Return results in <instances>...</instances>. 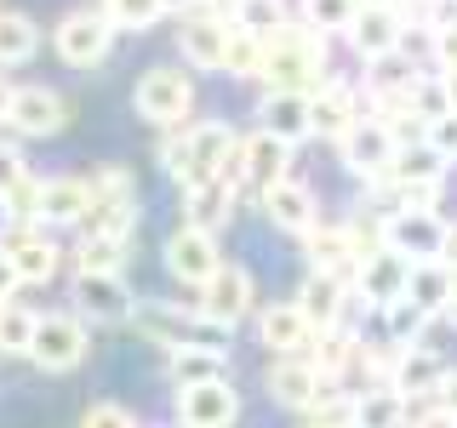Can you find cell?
<instances>
[{
    "label": "cell",
    "mask_w": 457,
    "mask_h": 428,
    "mask_svg": "<svg viewBox=\"0 0 457 428\" xmlns=\"http://www.w3.org/2000/svg\"><path fill=\"white\" fill-rule=\"evenodd\" d=\"M137 223V189L120 166H97L86 177V218H80V240H120Z\"/></svg>",
    "instance_id": "6da1fadb"
},
{
    "label": "cell",
    "mask_w": 457,
    "mask_h": 428,
    "mask_svg": "<svg viewBox=\"0 0 457 428\" xmlns=\"http://www.w3.org/2000/svg\"><path fill=\"white\" fill-rule=\"evenodd\" d=\"M263 80L269 92H309L320 80V63H326V40H314V29H269L263 35Z\"/></svg>",
    "instance_id": "7a4b0ae2"
},
{
    "label": "cell",
    "mask_w": 457,
    "mask_h": 428,
    "mask_svg": "<svg viewBox=\"0 0 457 428\" xmlns=\"http://www.w3.org/2000/svg\"><path fill=\"white\" fill-rule=\"evenodd\" d=\"M137 332L149 342H161L171 354H223L228 349V325L206 320V314H183V309H166V303H137Z\"/></svg>",
    "instance_id": "3957f363"
},
{
    "label": "cell",
    "mask_w": 457,
    "mask_h": 428,
    "mask_svg": "<svg viewBox=\"0 0 457 428\" xmlns=\"http://www.w3.org/2000/svg\"><path fill=\"white\" fill-rule=\"evenodd\" d=\"M52 46H57V57H63L69 69H92V63H104L109 46H114V23L104 12H69V18L57 23Z\"/></svg>",
    "instance_id": "277c9868"
},
{
    "label": "cell",
    "mask_w": 457,
    "mask_h": 428,
    "mask_svg": "<svg viewBox=\"0 0 457 428\" xmlns=\"http://www.w3.org/2000/svg\"><path fill=\"white\" fill-rule=\"evenodd\" d=\"M240 171V143L228 126H195L189 132V160H183V177L178 183H206V177H228L235 183ZM240 189V183H235Z\"/></svg>",
    "instance_id": "5b68a950"
},
{
    "label": "cell",
    "mask_w": 457,
    "mask_h": 428,
    "mask_svg": "<svg viewBox=\"0 0 457 428\" xmlns=\"http://www.w3.org/2000/svg\"><path fill=\"white\" fill-rule=\"evenodd\" d=\"M29 360H35L40 371H75L86 360V325L75 320V314H46V320H35Z\"/></svg>",
    "instance_id": "8992f818"
},
{
    "label": "cell",
    "mask_w": 457,
    "mask_h": 428,
    "mask_svg": "<svg viewBox=\"0 0 457 428\" xmlns=\"http://www.w3.org/2000/svg\"><path fill=\"white\" fill-rule=\"evenodd\" d=\"M0 251L12 257V268H18V280H23V285H46V280L57 275V263H63L57 240H52L40 223H18L6 240H0Z\"/></svg>",
    "instance_id": "52a82bcc"
},
{
    "label": "cell",
    "mask_w": 457,
    "mask_h": 428,
    "mask_svg": "<svg viewBox=\"0 0 457 428\" xmlns=\"http://www.w3.org/2000/svg\"><path fill=\"white\" fill-rule=\"evenodd\" d=\"M195 109V86L183 80V69H149L137 80V114L154 126H171Z\"/></svg>",
    "instance_id": "ba28073f"
},
{
    "label": "cell",
    "mask_w": 457,
    "mask_h": 428,
    "mask_svg": "<svg viewBox=\"0 0 457 428\" xmlns=\"http://www.w3.org/2000/svg\"><path fill=\"white\" fill-rule=\"evenodd\" d=\"M6 126L23 137H57L69 126V103L46 86H18L12 92V109H6Z\"/></svg>",
    "instance_id": "9c48e42d"
},
{
    "label": "cell",
    "mask_w": 457,
    "mask_h": 428,
    "mask_svg": "<svg viewBox=\"0 0 457 428\" xmlns=\"http://www.w3.org/2000/svg\"><path fill=\"white\" fill-rule=\"evenodd\" d=\"M178 417L183 428H235L240 417V399L235 389L218 377V383H195V389H178Z\"/></svg>",
    "instance_id": "30bf717a"
},
{
    "label": "cell",
    "mask_w": 457,
    "mask_h": 428,
    "mask_svg": "<svg viewBox=\"0 0 457 428\" xmlns=\"http://www.w3.org/2000/svg\"><path fill=\"white\" fill-rule=\"evenodd\" d=\"M246 309H252V275L240 263H223L218 275L200 285V314H206V320H218V325H228V332H235V320Z\"/></svg>",
    "instance_id": "8fae6325"
},
{
    "label": "cell",
    "mask_w": 457,
    "mask_h": 428,
    "mask_svg": "<svg viewBox=\"0 0 457 428\" xmlns=\"http://www.w3.org/2000/svg\"><path fill=\"white\" fill-rule=\"evenodd\" d=\"M166 268H171V275H178V280H189V285H206L212 275H218V240H212L206 235V228H178V235H171L166 240Z\"/></svg>",
    "instance_id": "7c38bea8"
},
{
    "label": "cell",
    "mask_w": 457,
    "mask_h": 428,
    "mask_svg": "<svg viewBox=\"0 0 457 428\" xmlns=\"http://www.w3.org/2000/svg\"><path fill=\"white\" fill-rule=\"evenodd\" d=\"M440 235H446V228L435 223V211H395V218L383 223V246L400 251L406 263H428V257H440Z\"/></svg>",
    "instance_id": "4fadbf2b"
},
{
    "label": "cell",
    "mask_w": 457,
    "mask_h": 428,
    "mask_svg": "<svg viewBox=\"0 0 457 428\" xmlns=\"http://www.w3.org/2000/svg\"><path fill=\"white\" fill-rule=\"evenodd\" d=\"M286 160H292V143H280V137H269V132H257L240 143V171H235V183H246V189H275V183L286 177Z\"/></svg>",
    "instance_id": "5bb4252c"
},
{
    "label": "cell",
    "mask_w": 457,
    "mask_h": 428,
    "mask_svg": "<svg viewBox=\"0 0 457 428\" xmlns=\"http://www.w3.org/2000/svg\"><path fill=\"white\" fill-rule=\"evenodd\" d=\"M337 149H343V166L349 171H389V160H395V137H389V126L383 120H354L349 132L337 137Z\"/></svg>",
    "instance_id": "9a60e30c"
},
{
    "label": "cell",
    "mask_w": 457,
    "mask_h": 428,
    "mask_svg": "<svg viewBox=\"0 0 457 428\" xmlns=\"http://www.w3.org/2000/svg\"><path fill=\"white\" fill-rule=\"evenodd\" d=\"M75 309H86L92 320H126V314H132V292H126L120 275L80 268V275H75Z\"/></svg>",
    "instance_id": "2e32d148"
},
{
    "label": "cell",
    "mask_w": 457,
    "mask_h": 428,
    "mask_svg": "<svg viewBox=\"0 0 457 428\" xmlns=\"http://www.w3.org/2000/svg\"><path fill=\"white\" fill-rule=\"evenodd\" d=\"M406 280H411V263L400 251H371V257H361V292L371 297L378 309H389V303H400L406 297Z\"/></svg>",
    "instance_id": "e0dca14e"
},
{
    "label": "cell",
    "mask_w": 457,
    "mask_h": 428,
    "mask_svg": "<svg viewBox=\"0 0 457 428\" xmlns=\"http://www.w3.org/2000/svg\"><path fill=\"white\" fill-rule=\"evenodd\" d=\"M80 218H86V177L40 183V211H35L40 228H80Z\"/></svg>",
    "instance_id": "ac0fdd59"
},
{
    "label": "cell",
    "mask_w": 457,
    "mask_h": 428,
    "mask_svg": "<svg viewBox=\"0 0 457 428\" xmlns=\"http://www.w3.org/2000/svg\"><path fill=\"white\" fill-rule=\"evenodd\" d=\"M349 40H354V52L366 57H383V52H400V6H366V12H354V23H349Z\"/></svg>",
    "instance_id": "d6986e66"
},
{
    "label": "cell",
    "mask_w": 457,
    "mask_h": 428,
    "mask_svg": "<svg viewBox=\"0 0 457 428\" xmlns=\"http://www.w3.org/2000/svg\"><path fill=\"white\" fill-rule=\"evenodd\" d=\"M389 377H395L400 399H435L440 383H446V366H440L428 349H411V354H400V360L389 366Z\"/></svg>",
    "instance_id": "ffe728a7"
},
{
    "label": "cell",
    "mask_w": 457,
    "mask_h": 428,
    "mask_svg": "<svg viewBox=\"0 0 457 428\" xmlns=\"http://www.w3.org/2000/svg\"><path fill=\"white\" fill-rule=\"evenodd\" d=\"M263 132L280 137V143H297L309 137V92H269L263 97Z\"/></svg>",
    "instance_id": "44dd1931"
},
{
    "label": "cell",
    "mask_w": 457,
    "mask_h": 428,
    "mask_svg": "<svg viewBox=\"0 0 457 428\" xmlns=\"http://www.w3.org/2000/svg\"><path fill=\"white\" fill-rule=\"evenodd\" d=\"M263 211L280 228H292V235H309L314 228V194L303 189V183H292V177H280L275 189H263Z\"/></svg>",
    "instance_id": "7402d4cb"
},
{
    "label": "cell",
    "mask_w": 457,
    "mask_h": 428,
    "mask_svg": "<svg viewBox=\"0 0 457 428\" xmlns=\"http://www.w3.org/2000/svg\"><path fill=\"white\" fill-rule=\"evenodd\" d=\"M452 292H457V268H446V263H440V257H428V263H411L406 297H411V303H418L423 314L446 309V303H452Z\"/></svg>",
    "instance_id": "603a6c76"
},
{
    "label": "cell",
    "mask_w": 457,
    "mask_h": 428,
    "mask_svg": "<svg viewBox=\"0 0 457 428\" xmlns=\"http://www.w3.org/2000/svg\"><path fill=\"white\" fill-rule=\"evenodd\" d=\"M183 206H189V218L195 228H218L228 223V211H235V183L228 177H206V183H189V194H183Z\"/></svg>",
    "instance_id": "cb8c5ba5"
},
{
    "label": "cell",
    "mask_w": 457,
    "mask_h": 428,
    "mask_svg": "<svg viewBox=\"0 0 457 428\" xmlns=\"http://www.w3.org/2000/svg\"><path fill=\"white\" fill-rule=\"evenodd\" d=\"M314 389H320V377H314V366H309V360H297V354L275 360V371H269V394H275L280 406H292V411H309Z\"/></svg>",
    "instance_id": "d4e9b609"
},
{
    "label": "cell",
    "mask_w": 457,
    "mask_h": 428,
    "mask_svg": "<svg viewBox=\"0 0 457 428\" xmlns=\"http://www.w3.org/2000/svg\"><path fill=\"white\" fill-rule=\"evenodd\" d=\"M297 309H303V320H309V325L332 332V325H337V314H343V285H337V275L314 268V275L303 280V292H297Z\"/></svg>",
    "instance_id": "484cf974"
},
{
    "label": "cell",
    "mask_w": 457,
    "mask_h": 428,
    "mask_svg": "<svg viewBox=\"0 0 457 428\" xmlns=\"http://www.w3.org/2000/svg\"><path fill=\"white\" fill-rule=\"evenodd\" d=\"M309 332H314V325L303 320V309H297V303L263 309V342H269L275 354H303V349H309Z\"/></svg>",
    "instance_id": "4316f807"
},
{
    "label": "cell",
    "mask_w": 457,
    "mask_h": 428,
    "mask_svg": "<svg viewBox=\"0 0 457 428\" xmlns=\"http://www.w3.org/2000/svg\"><path fill=\"white\" fill-rule=\"evenodd\" d=\"M178 46H183V57H189L195 69H223L228 29L212 23V18H189V23H183V35H178Z\"/></svg>",
    "instance_id": "83f0119b"
},
{
    "label": "cell",
    "mask_w": 457,
    "mask_h": 428,
    "mask_svg": "<svg viewBox=\"0 0 457 428\" xmlns=\"http://www.w3.org/2000/svg\"><path fill=\"white\" fill-rule=\"evenodd\" d=\"M309 126L326 137H343L354 126V97L343 92V86H320V92L309 97Z\"/></svg>",
    "instance_id": "f1b7e54d"
},
{
    "label": "cell",
    "mask_w": 457,
    "mask_h": 428,
    "mask_svg": "<svg viewBox=\"0 0 457 428\" xmlns=\"http://www.w3.org/2000/svg\"><path fill=\"white\" fill-rule=\"evenodd\" d=\"M40 52V29L23 12H0V69H18Z\"/></svg>",
    "instance_id": "f546056e"
},
{
    "label": "cell",
    "mask_w": 457,
    "mask_h": 428,
    "mask_svg": "<svg viewBox=\"0 0 457 428\" xmlns=\"http://www.w3.org/2000/svg\"><path fill=\"white\" fill-rule=\"evenodd\" d=\"M440 166H446L440 149H428V143H400L395 160H389V177L395 183H440Z\"/></svg>",
    "instance_id": "4dcf8cb0"
},
{
    "label": "cell",
    "mask_w": 457,
    "mask_h": 428,
    "mask_svg": "<svg viewBox=\"0 0 457 428\" xmlns=\"http://www.w3.org/2000/svg\"><path fill=\"white\" fill-rule=\"evenodd\" d=\"M309 257L326 268V275H337L343 263H361L349 246V228H309Z\"/></svg>",
    "instance_id": "1f68e13d"
},
{
    "label": "cell",
    "mask_w": 457,
    "mask_h": 428,
    "mask_svg": "<svg viewBox=\"0 0 457 428\" xmlns=\"http://www.w3.org/2000/svg\"><path fill=\"white\" fill-rule=\"evenodd\" d=\"M263 35H252V29H228V52H223V69H235V75H263Z\"/></svg>",
    "instance_id": "d6a6232c"
},
{
    "label": "cell",
    "mask_w": 457,
    "mask_h": 428,
    "mask_svg": "<svg viewBox=\"0 0 457 428\" xmlns=\"http://www.w3.org/2000/svg\"><path fill=\"white\" fill-rule=\"evenodd\" d=\"M35 320H40V314H29L23 303H0V354H29V342H35Z\"/></svg>",
    "instance_id": "836d02e7"
},
{
    "label": "cell",
    "mask_w": 457,
    "mask_h": 428,
    "mask_svg": "<svg viewBox=\"0 0 457 428\" xmlns=\"http://www.w3.org/2000/svg\"><path fill=\"white\" fill-rule=\"evenodd\" d=\"M354 428H400V394L395 389H371L354 399Z\"/></svg>",
    "instance_id": "e575fe53"
},
{
    "label": "cell",
    "mask_w": 457,
    "mask_h": 428,
    "mask_svg": "<svg viewBox=\"0 0 457 428\" xmlns=\"http://www.w3.org/2000/svg\"><path fill=\"white\" fill-rule=\"evenodd\" d=\"M223 377V354H178V360H171V383H178V389H195V383H218Z\"/></svg>",
    "instance_id": "d590c367"
},
{
    "label": "cell",
    "mask_w": 457,
    "mask_h": 428,
    "mask_svg": "<svg viewBox=\"0 0 457 428\" xmlns=\"http://www.w3.org/2000/svg\"><path fill=\"white\" fill-rule=\"evenodd\" d=\"M0 211H6L12 223H35V211H40V177L35 171H23V177L0 194Z\"/></svg>",
    "instance_id": "8d00e7d4"
},
{
    "label": "cell",
    "mask_w": 457,
    "mask_h": 428,
    "mask_svg": "<svg viewBox=\"0 0 457 428\" xmlns=\"http://www.w3.org/2000/svg\"><path fill=\"white\" fill-rule=\"evenodd\" d=\"M354 12H361V0H303V18H309V29H320V35L349 29Z\"/></svg>",
    "instance_id": "74e56055"
},
{
    "label": "cell",
    "mask_w": 457,
    "mask_h": 428,
    "mask_svg": "<svg viewBox=\"0 0 457 428\" xmlns=\"http://www.w3.org/2000/svg\"><path fill=\"white\" fill-rule=\"evenodd\" d=\"M371 86H378V92H400V86H418V69H411L400 52H383V57H371Z\"/></svg>",
    "instance_id": "f35d334b"
},
{
    "label": "cell",
    "mask_w": 457,
    "mask_h": 428,
    "mask_svg": "<svg viewBox=\"0 0 457 428\" xmlns=\"http://www.w3.org/2000/svg\"><path fill=\"white\" fill-rule=\"evenodd\" d=\"M104 18L114 29H149L161 18V0H104Z\"/></svg>",
    "instance_id": "ab89813d"
},
{
    "label": "cell",
    "mask_w": 457,
    "mask_h": 428,
    "mask_svg": "<svg viewBox=\"0 0 457 428\" xmlns=\"http://www.w3.org/2000/svg\"><path fill=\"white\" fill-rule=\"evenodd\" d=\"M235 23L252 35H269V29H280V0H235Z\"/></svg>",
    "instance_id": "60d3db41"
},
{
    "label": "cell",
    "mask_w": 457,
    "mask_h": 428,
    "mask_svg": "<svg viewBox=\"0 0 457 428\" xmlns=\"http://www.w3.org/2000/svg\"><path fill=\"white\" fill-rule=\"evenodd\" d=\"M383 314H389V332H395L400 342H418V337H423V325H428V314H423L418 303H411V297H400V303H389Z\"/></svg>",
    "instance_id": "b9f144b4"
},
{
    "label": "cell",
    "mask_w": 457,
    "mask_h": 428,
    "mask_svg": "<svg viewBox=\"0 0 457 428\" xmlns=\"http://www.w3.org/2000/svg\"><path fill=\"white\" fill-rule=\"evenodd\" d=\"M120 240H80V268H97V275H114V263H120Z\"/></svg>",
    "instance_id": "7bdbcfd3"
},
{
    "label": "cell",
    "mask_w": 457,
    "mask_h": 428,
    "mask_svg": "<svg viewBox=\"0 0 457 428\" xmlns=\"http://www.w3.org/2000/svg\"><path fill=\"white\" fill-rule=\"evenodd\" d=\"M428 149H440L446 160H457V109H440L428 120Z\"/></svg>",
    "instance_id": "ee69618b"
},
{
    "label": "cell",
    "mask_w": 457,
    "mask_h": 428,
    "mask_svg": "<svg viewBox=\"0 0 457 428\" xmlns=\"http://www.w3.org/2000/svg\"><path fill=\"white\" fill-rule=\"evenodd\" d=\"M80 428H137V417L126 406H114V399H104V406H92L86 411V423Z\"/></svg>",
    "instance_id": "f6af8a7d"
},
{
    "label": "cell",
    "mask_w": 457,
    "mask_h": 428,
    "mask_svg": "<svg viewBox=\"0 0 457 428\" xmlns=\"http://www.w3.org/2000/svg\"><path fill=\"white\" fill-rule=\"evenodd\" d=\"M440 183H400V211H435Z\"/></svg>",
    "instance_id": "bcb514c9"
},
{
    "label": "cell",
    "mask_w": 457,
    "mask_h": 428,
    "mask_svg": "<svg viewBox=\"0 0 457 428\" xmlns=\"http://www.w3.org/2000/svg\"><path fill=\"white\" fill-rule=\"evenodd\" d=\"M23 171H29V160H23V149H18V143H0V194H6L12 183L23 177Z\"/></svg>",
    "instance_id": "7dc6e473"
},
{
    "label": "cell",
    "mask_w": 457,
    "mask_h": 428,
    "mask_svg": "<svg viewBox=\"0 0 457 428\" xmlns=\"http://www.w3.org/2000/svg\"><path fill=\"white\" fill-rule=\"evenodd\" d=\"M435 57H440V69H457V23H440V35H435Z\"/></svg>",
    "instance_id": "c3c4849f"
},
{
    "label": "cell",
    "mask_w": 457,
    "mask_h": 428,
    "mask_svg": "<svg viewBox=\"0 0 457 428\" xmlns=\"http://www.w3.org/2000/svg\"><path fill=\"white\" fill-rule=\"evenodd\" d=\"M18 285H23V280H18V268H12V257L0 251V303H12V297H18Z\"/></svg>",
    "instance_id": "681fc988"
},
{
    "label": "cell",
    "mask_w": 457,
    "mask_h": 428,
    "mask_svg": "<svg viewBox=\"0 0 457 428\" xmlns=\"http://www.w3.org/2000/svg\"><path fill=\"white\" fill-rule=\"evenodd\" d=\"M418 428H457V411L435 406V411H423V423H418Z\"/></svg>",
    "instance_id": "f907efd6"
},
{
    "label": "cell",
    "mask_w": 457,
    "mask_h": 428,
    "mask_svg": "<svg viewBox=\"0 0 457 428\" xmlns=\"http://www.w3.org/2000/svg\"><path fill=\"white\" fill-rule=\"evenodd\" d=\"M440 263H446V268H457V223L446 228V235H440Z\"/></svg>",
    "instance_id": "816d5d0a"
},
{
    "label": "cell",
    "mask_w": 457,
    "mask_h": 428,
    "mask_svg": "<svg viewBox=\"0 0 457 428\" xmlns=\"http://www.w3.org/2000/svg\"><path fill=\"white\" fill-rule=\"evenodd\" d=\"M440 406H446V411H457V371H446V383H440Z\"/></svg>",
    "instance_id": "f5cc1de1"
},
{
    "label": "cell",
    "mask_w": 457,
    "mask_h": 428,
    "mask_svg": "<svg viewBox=\"0 0 457 428\" xmlns=\"http://www.w3.org/2000/svg\"><path fill=\"white\" fill-rule=\"evenodd\" d=\"M440 97H446V109H457V69H446V86H440Z\"/></svg>",
    "instance_id": "db71d44e"
},
{
    "label": "cell",
    "mask_w": 457,
    "mask_h": 428,
    "mask_svg": "<svg viewBox=\"0 0 457 428\" xmlns=\"http://www.w3.org/2000/svg\"><path fill=\"white\" fill-rule=\"evenodd\" d=\"M12 92H18V86H12V80H0V126H6V109H12Z\"/></svg>",
    "instance_id": "11a10c76"
},
{
    "label": "cell",
    "mask_w": 457,
    "mask_h": 428,
    "mask_svg": "<svg viewBox=\"0 0 457 428\" xmlns=\"http://www.w3.org/2000/svg\"><path fill=\"white\" fill-rule=\"evenodd\" d=\"M183 6H195V0H161V12H183Z\"/></svg>",
    "instance_id": "9f6ffc18"
},
{
    "label": "cell",
    "mask_w": 457,
    "mask_h": 428,
    "mask_svg": "<svg viewBox=\"0 0 457 428\" xmlns=\"http://www.w3.org/2000/svg\"><path fill=\"white\" fill-rule=\"evenodd\" d=\"M446 314H452V325H457V292H452V303H446Z\"/></svg>",
    "instance_id": "6f0895ef"
},
{
    "label": "cell",
    "mask_w": 457,
    "mask_h": 428,
    "mask_svg": "<svg viewBox=\"0 0 457 428\" xmlns=\"http://www.w3.org/2000/svg\"><path fill=\"white\" fill-rule=\"evenodd\" d=\"M314 428H337V423H314Z\"/></svg>",
    "instance_id": "680465c9"
}]
</instances>
